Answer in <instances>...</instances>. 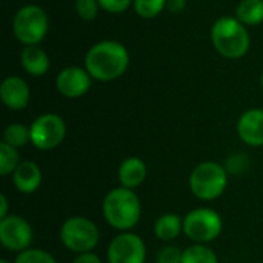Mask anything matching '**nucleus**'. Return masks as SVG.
<instances>
[{
  "label": "nucleus",
  "mask_w": 263,
  "mask_h": 263,
  "mask_svg": "<svg viewBox=\"0 0 263 263\" xmlns=\"http://www.w3.org/2000/svg\"><path fill=\"white\" fill-rule=\"evenodd\" d=\"M163 8H166V0H134L136 12L143 18L157 17Z\"/></svg>",
  "instance_id": "obj_22"
},
{
  "label": "nucleus",
  "mask_w": 263,
  "mask_h": 263,
  "mask_svg": "<svg viewBox=\"0 0 263 263\" xmlns=\"http://www.w3.org/2000/svg\"><path fill=\"white\" fill-rule=\"evenodd\" d=\"M55 88L62 96L68 99L82 97L91 88V76L86 69L79 66H68L59 72L55 79Z\"/></svg>",
  "instance_id": "obj_11"
},
{
  "label": "nucleus",
  "mask_w": 263,
  "mask_h": 263,
  "mask_svg": "<svg viewBox=\"0 0 263 263\" xmlns=\"http://www.w3.org/2000/svg\"><path fill=\"white\" fill-rule=\"evenodd\" d=\"M32 242V230L29 223L15 214L6 216L0 220V243L8 251L22 253L29 248Z\"/></svg>",
  "instance_id": "obj_10"
},
{
  "label": "nucleus",
  "mask_w": 263,
  "mask_h": 263,
  "mask_svg": "<svg viewBox=\"0 0 263 263\" xmlns=\"http://www.w3.org/2000/svg\"><path fill=\"white\" fill-rule=\"evenodd\" d=\"M146 174V165L139 157H128L119 166V182L123 188L128 190H136L140 186L145 182Z\"/></svg>",
  "instance_id": "obj_15"
},
{
  "label": "nucleus",
  "mask_w": 263,
  "mask_h": 263,
  "mask_svg": "<svg viewBox=\"0 0 263 263\" xmlns=\"http://www.w3.org/2000/svg\"><path fill=\"white\" fill-rule=\"evenodd\" d=\"M237 134L250 146H263V109L253 108L243 112L237 122Z\"/></svg>",
  "instance_id": "obj_13"
},
{
  "label": "nucleus",
  "mask_w": 263,
  "mask_h": 263,
  "mask_svg": "<svg viewBox=\"0 0 263 263\" xmlns=\"http://www.w3.org/2000/svg\"><path fill=\"white\" fill-rule=\"evenodd\" d=\"M105 220L119 231L133 230L142 216V205L139 196L128 188L119 186L111 190L103 199Z\"/></svg>",
  "instance_id": "obj_2"
},
{
  "label": "nucleus",
  "mask_w": 263,
  "mask_h": 263,
  "mask_svg": "<svg viewBox=\"0 0 263 263\" xmlns=\"http://www.w3.org/2000/svg\"><path fill=\"white\" fill-rule=\"evenodd\" d=\"M12 183L22 194H32L42 183V171L32 160H23L12 173Z\"/></svg>",
  "instance_id": "obj_14"
},
{
  "label": "nucleus",
  "mask_w": 263,
  "mask_h": 263,
  "mask_svg": "<svg viewBox=\"0 0 263 263\" xmlns=\"http://www.w3.org/2000/svg\"><path fill=\"white\" fill-rule=\"evenodd\" d=\"M213 45L227 59H239L250 48V34L242 22L234 17H220L211 29Z\"/></svg>",
  "instance_id": "obj_3"
},
{
  "label": "nucleus",
  "mask_w": 263,
  "mask_h": 263,
  "mask_svg": "<svg viewBox=\"0 0 263 263\" xmlns=\"http://www.w3.org/2000/svg\"><path fill=\"white\" fill-rule=\"evenodd\" d=\"M99 0H76V11L82 20H94L99 12Z\"/></svg>",
  "instance_id": "obj_24"
},
{
  "label": "nucleus",
  "mask_w": 263,
  "mask_h": 263,
  "mask_svg": "<svg viewBox=\"0 0 263 263\" xmlns=\"http://www.w3.org/2000/svg\"><path fill=\"white\" fill-rule=\"evenodd\" d=\"M18 165H20V156L17 153V148L2 142L0 143V174L2 176L12 174Z\"/></svg>",
  "instance_id": "obj_21"
},
{
  "label": "nucleus",
  "mask_w": 263,
  "mask_h": 263,
  "mask_svg": "<svg viewBox=\"0 0 263 263\" xmlns=\"http://www.w3.org/2000/svg\"><path fill=\"white\" fill-rule=\"evenodd\" d=\"M183 231V220L177 214L166 213L160 216L154 223V234L162 242H171Z\"/></svg>",
  "instance_id": "obj_17"
},
{
  "label": "nucleus",
  "mask_w": 263,
  "mask_h": 263,
  "mask_svg": "<svg viewBox=\"0 0 263 263\" xmlns=\"http://www.w3.org/2000/svg\"><path fill=\"white\" fill-rule=\"evenodd\" d=\"M29 96L31 92L28 83L17 76L6 77L0 85V99L3 105L9 109L18 111L26 108L29 102Z\"/></svg>",
  "instance_id": "obj_12"
},
{
  "label": "nucleus",
  "mask_w": 263,
  "mask_h": 263,
  "mask_svg": "<svg viewBox=\"0 0 263 263\" xmlns=\"http://www.w3.org/2000/svg\"><path fill=\"white\" fill-rule=\"evenodd\" d=\"M0 263H11V262H9V260H6V259H2V260H0Z\"/></svg>",
  "instance_id": "obj_30"
},
{
  "label": "nucleus",
  "mask_w": 263,
  "mask_h": 263,
  "mask_svg": "<svg viewBox=\"0 0 263 263\" xmlns=\"http://www.w3.org/2000/svg\"><path fill=\"white\" fill-rule=\"evenodd\" d=\"M29 131L31 143L40 151H49L63 142L66 136V125L60 116L49 112L39 116L29 126Z\"/></svg>",
  "instance_id": "obj_8"
},
{
  "label": "nucleus",
  "mask_w": 263,
  "mask_h": 263,
  "mask_svg": "<svg viewBox=\"0 0 263 263\" xmlns=\"http://www.w3.org/2000/svg\"><path fill=\"white\" fill-rule=\"evenodd\" d=\"M182 263H219V259L210 247L194 243L182 251Z\"/></svg>",
  "instance_id": "obj_19"
},
{
  "label": "nucleus",
  "mask_w": 263,
  "mask_h": 263,
  "mask_svg": "<svg viewBox=\"0 0 263 263\" xmlns=\"http://www.w3.org/2000/svg\"><path fill=\"white\" fill-rule=\"evenodd\" d=\"M236 18L247 26L263 22V0H242L236 11Z\"/></svg>",
  "instance_id": "obj_18"
},
{
  "label": "nucleus",
  "mask_w": 263,
  "mask_h": 263,
  "mask_svg": "<svg viewBox=\"0 0 263 263\" xmlns=\"http://www.w3.org/2000/svg\"><path fill=\"white\" fill-rule=\"evenodd\" d=\"M49 20L46 12L35 5L22 6L12 20V31L18 42L26 46L40 43L48 32Z\"/></svg>",
  "instance_id": "obj_6"
},
{
  "label": "nucleus",
  "mask_w": 263,
  "mask_h": 263,
  "mask_svg": "<svg viewBox=\"0 0 263 263\" xmlns=\"http://www.w3.org/2000/svg\"><path fill=\"white\" fill-rule=\"evenodd\" d=\"M228 185L227 170L213 160L199 163L190 176V190L199 200H214L223 194Z\"/></svg>",
  "instance_id": "obj_4"
},
{
  "label": "nucleus",
  "mask_w": 263,
  "mask_h": 263,
  "mask_svg": "<svg viewBox=\"0 0 263 263\" xmlns=\"http://www.w3.org/2000/svg\"><path fill=\"white\" fill-rule=\"evenodd\" d=\"M157 263H182V251L177 247H165L157 254Z\"/></svg>",
  "instance_id": "obj_25"
},
{
  "label": "nucleus",
  "mask_w": 263,
  "mask_h": 263,
  "mask_svg": "<svg viewBox=\"0 0 263 263\" xmlns=\"http://www.w3.org/2000/svg\"><path fill=\"white\" fill-rule=\"evenodd\" d=\"M20 62L23 69L35 77L46 74V71L49 69V57L37 45L25 46V49L20 54Z\"/></svg>",
  "instance_id": "obj_16"
},
{
  "label": "nucleus",
  "mask_w": 263,
  "mask_h": 263,
  "mask_svg": "<svg viewBox=\"0 0 263 263\" xmlns=\"http://www.w3.org/2000/svg\"><path fill=\"white\" fill-rule=\"evenodd\" d=\"M260 83H262V88H263V72H262V77H260Z\"/></svg>",
  "instance_id": "obj_31"
},
{
  "label": "nucleus",
  "mask_w": 263,
  "mask_h": 263,
  "mask_svg": "<svg viewBox=\"0 0 263 263\" xmlns=\"http://www.w3.org/2000/svg\"><path fill=\"white\" fill-rule=\"evenodd\" d=\"M99 5L106 12L120 14V12H125L129 8L131 0H99Z\"/></svg>",
  "instance_id": "obj_26"
},
{
  "label": "nucleus",
  "mask_w": 263,
  "mask_h": 263,
  "mask_svg": "<svg viewBox=\"0 0 263 263\" xmlns=\"http://www.w3.org/2000/svg\"><path fill=\"white\" fill-rule=\"evenodd\" d=\"M72 263H102L100 257L94 253H83V254H79Z\"/></svg>",
  "instance_id": "obj_27"
},
{
  "label": "nucleus",
  "mask_w": 263,
  "mask_h": 263,
  "mask_svg": "<svg viewBox=\"0 0 263 263\" xmlns=\"http://www.w3.org/2000/svg\"><path fill=\"white\" fill-rule=\"evenodd\" d=\"M6 216H9L8 214V199L5 194H2L0 196V220L5 219Z\"/></svg>",
  "instance_id": "obj_29"
},
{
  "label": "nucleus",
  "mask_w": 263,
  "mask_h": 263,
  "mask_svg": "<svg viewBox=\"0 0 263 263\" xmlns=\"http://www.w3.org/2000/svg\"><path fill=\"white\" fill-rule=\"evenodd\" d=\"M3 142L14 148H22L31 142V131L22 123H11L3 131Z\"/></svg>",
  "instance_id": "obj_20"
},
{
  "label": "nucleus",
  "mask_w": 263,
  "mask_h": 263,
  "mask_svg": "<svg viewBox=\"0 0 263 263\" xmlns=\"http://www.w3.org/2000/svg\"><path fill=\"white\" fill-rule=\"evenodd\" d=\"M223 228L222 217L211 208H196L183 219V233L194 243L206 245L216 240Z\"/></svg>",
  "instance_id": "obj_7"
},
{
  "label": "nucleus",
  "mask_w": 263,
  "mask_h": 263,
  "mask_svg": "<svg viewBox=\"0 0 263 263\" xmlns=\"http://www.w3.org/2000/svg\"><path fill=\"white\" fill-rule=\"evenodd\" d=\"M129 65L126 48L114 40H103L89 48L85 55V68L92 79L108 82L119 79Z\"/></svg>",
  "instance_id": "obj_1"
},
{
  "label": "nucleus",
  "mask_w": 263,
  "mask_h": 263,
  "mask_svg": "<svg viewBox=\"0 0 263 263\" xmlns=\"http://www.w3.org/2000/svg\"><path fill=\"white\" fill-rule=\"evenodd\" d=\"M146 247L140 236L122 233L116 236L108 247V263H145Z\"/></svg>",
  "instance_id": "obj_9"
},
{
  "label": "nucleus",
  "mask_w": 263,
  "mask_h": 263,
  "mask_svg": "<svg viewBox=\"0 0 263 263\" xmlns=\"http://www.w3.org/2000/svg\"><path fill=\"white\" fill-rule=\"evenodd\" d=\"M14 263H57L55 259L46 253L45 250H39V248H28L22 253H18V256L15 257Z\"/></svg>",
  "instance_id": "obj_23"
},
{
  "label": "nucleus",
  "mask_w": 263,
  "mask_h": 263,
  "mask_svg": "<svg viewBox=\"0 0 263 263\" xmlns=\"http://www.w3.org/2000/svg\"><path fill=\"white\" fill-rule=\"evenodd\" d=\"M62 243L72 253H91L100 240L99 227L86 217H69L60 228Z\"/></svg>",
  "instance_id": "obj_5"
},
{
  "label": "nucleus",
  "mask_w": 263,
  "mask_h": 263,
  "mask_svg": "<svg viewBox=\"0 0 263 263\" xmlns=\"http://www.w3.org/2000/svg\"><path fill=\"white\" fill-rule=\"evenodd\" d=\"M166 8L171 12H180L185 8V0H166Z\"/></svg>",
  "instance_id": "obj_28"
}]
</instances>
